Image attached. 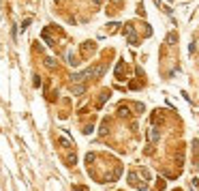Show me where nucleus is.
Returning <instances> with one entry per match:
<instances>
[{"label": "nucleus", "instance_id": "f257e3e1", "mask_svg": "<svg viewBox=\"0 0 199 191\" xmlns=\"http://www.w3.org/2000/svg\"><path fill=\"white\" fill-rule=\"evenodd\" d=\"M103 71H105V67H103V65L90 67V69H86V71H81V73L71 75V82H84V79H92V77H96V75H101Z\"/></svg>", "mask_w": 199, "mask_h": 191}, {"label": "nucleus", "instance_id": "f03ea898", "mask_svg": "<svg viewBox=\"0 0 199 191\" xmlns=\"http://www.w3.org/2000/svg\"><path fill=\"white\" fill-rule=\"evenodd\" d=\"M118 114H120L122 118H129V116H131V110H129V105H120V107H118Z\"/></svg>", "mask_w": 199, "mask_h": 191}, {"label": "nucleus", "instance_id": "7ed1b4c3", "mask_svg": "<svg viewBox=\"0 0 199 191\" xmlns=\"http://www.w3.org/2000/svg\"><path fill=\"white\" fill-rule=\"evenodd\" d=\"M67 161H69V165H75V163H77V157H75V152H73V150L69 152V157H67Z\"/></svg>", "mask_w": 199, "mask_h": 191}, {"label": "nucleus", "instance_id": "20e7f679", "mask_svg": "<svg viewBox=\"0 0 199 191\" xmlns=\"http://www.w3.org/2000/svg\"><path fill=\"white\" fill-rule=\"evenodd\" d=\"M148 138H150V142H156V140H158V131H156V129H150Z\"/></svg>", "mask_w": 199, "mask_h": 191}, {"label": "nucleus", "instance_id": "39448f33", "mask_svg": "<svg viewBox=\"0 0 199 191\" xmlns=\"http://www.w3.org/2000/svg\"><path fill=\"white\" fill-rule=\"evenodd\" d=\"M43 39H45V41H47L49 45H54V37H51V34H49L47 30H43Z\"/></svg>", "mask_w": 199, "mask_h": 191}, {"label": "nucleus", "instance_id": "423d86ee", "mask_svg": "<svg viewBox=\"0 0 199 191\" xmlns=\"http://www.w3.org/2000/svg\"><path fill=\"white\" fill-rule=\"evenodd\" d=\"M45 67H47V69H54V67H56V60H54V58H45Z\"/></svg>", "mask_w": 199, "mask_h": 191}, {"label": "nucleus", "instance_id": "0eeeda50", "mask_svg": "<svg viewBox=\"0 0 199 191\" xmlns=\"http://www.w3.org/2000/svg\"><path fill=\"white\" fill-rule=\"evenodd\" d=\"M58 144H60V146H64V148H69V150H73V148H71V142H67L64 138H60V140H58Z\"/></svg>", "mask_w": 199, "mask_h": 191}, {"label": "nucleus", "instance_id": "6e6552de", "mask_svg": "<svg viewBox=\"0 0 199 191\" xmlns=\"http://www.w3.org/2000/svg\"><path fill=\"white\" fill-rule=\"evenodd\" d=\"M122 71H124L122 62H118V67H116V77H122Z\"/></svg>", "mask_w": 199, "mask_h": 191}, {"label": "nucleus", "instance_id": "1a4fd4ad", "mask_svg": "<svg viewBox=\"0 0 199 191\" xmlns=\"http://www.w3.org/2000/svg\"><path fill=\"white\" fill-rule=\"evenodd\" d=\"M69 65L71 67H77V58L73 56V54H69Z\"/></svg>", "mask_w": 199, "mask_h": 191}, {"label": "nucleus", "instance_id": "9d476101", "mask_svg": "<svg viewBox=\"0 0 199 191\" xmlns=\"http://www.w3.org/2000/svg\"><path fill=\"white\" fill-rule=\"evenodd\" d=\"M107 127H109V122L103 120V125H101V135H105V133H107Z\"/></svg>", "mask_w": 199, "mask_h": 191}, {"label": "nucleus", "instance_id": "9b49d317", "mask_svg": "<svg viewBox=\"0 0 199 191\" xmlns=\"http://www.w3.org/2000/svg\"><path fill=\"white\" fill-rule=\"evenodd\" d=\"M86 161L92 163V161H94V152H88V155H86Z\"/></svg>", "mask_w": 199, "mask_h": 191}, {"label": "nucleus", "instance_id": "f8f14e48", "mask_svg": "<svg viewBox=\"0 0 199 191\" xmlns=\"http://www.w3.org/2000/svg\"><path fill=\"white\" fill-rule=\"evenodd\" d=\"M176 39H178L176 34H169V37H167V41H169V43H176Z\"/></svg>", "mask_w": 199, "mask_h": 191}, {"label": "nucleus", "instance_id": "ddd939ff", "mask_svg": "<svg viewBox=\"0 0 199 191\" xmlns=\"http://www.w3.org/2000/svg\"><path fill=\"white\" fill-rule=\"evenodd\" d=\"M73 191H88V189H86V187H79V185H75V187H73Z\"/></svg>", "mask_w": 199, "mask_h": 191}, {"label": "nucleus", "instance_id": "4468645a", "mask_svg": "<svg viewBox=\"0 0 199 191\" xmlns=\"http://www.w3.org/2000/svg\"><path fill=\"white\" fill-rule=\"evenodd\" d=\"M176 191H180V189H176Z\"/></svg>", "mask_w": 199, "mask_h": 191}]
</instances>
